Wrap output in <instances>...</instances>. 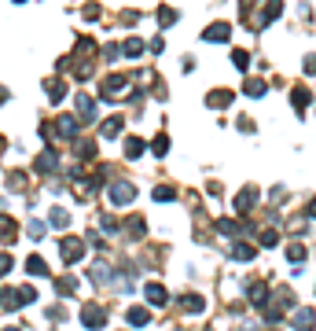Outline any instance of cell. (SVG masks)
<instances>
[{
  "instance_id": "1",
  "label": "cell",
  "mask_w": 316,
  "mask_h": 331,
  "mask_svg": "<svg viewBox=\"0 0 316 331\" xmlns=\"http://www.w3.org/2000/svg\"><path fill=\"white\" fill-rule=\"evenodd\" d=\"M85 324L88 328H99V324H103V313H99V309H85Z\"/></svg>"
}]
</instances>
